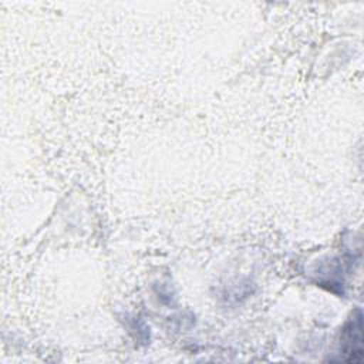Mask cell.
Returning a JSON list of instances; mask_svg holds the SVG:
<instances>
[{
	"mask_svg": "<svg viewBox=\"0 0 364 364\" xmlns=\"http://www.w3.org/2000/svg\"><path fill=\"white\" fill-rule=\"evenodd\" d=\"M363 327H361V314L357 311L355 316L346 324V328L343 330V337H341V346H343V353L350 354L348 361H357L354 354L357 357H361L363 353Z\"/></svg>",
	"mask_w": 364,
	"mask_h": 364,
	"instance_id": "obj_1",
	"label": "cell"
}]
</instances>
